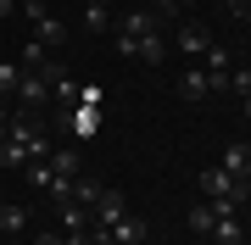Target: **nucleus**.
I'll list each match as a JSON object with an SVG mask.
<instances>
[{"instance_id":"f257e3e1","label":"nucleus","mask_w":251,"mask_h":245,"mask_svg":"<svg viewBox=\"0 0 251 245\" xmlns=\"http://www.w3.org/2000/svg\"><path fill=\"white\" fill-rule=\"evenodd\" d=\"M201 200L246 206V200H251V178H234V173H224V167H201Z\"/></svg>"},{"instance_id":"f03ea898","label":"nucleus","mask_w":251,"mask_h":245,"mask_svg":"<svg viewBox=\"0 0 251 245\" xmlns=\"http://www.w3.org/2000/svg\"><path fill=\"white\" fill-rule=\"evenodd\" d=\"M156 28H162L156 11H151V6H134V11L123 17V34H117V56H128V62H134V45H140L145 34H156Z\"/></svg>"},{"instance_id":"7ed1b4c3","label":"nucleus","mask_w":251,"mask_h":245,"mask_svg":"<svg viewBox=\"0 0 251 245\" xmlns=\"http://www.w3.org/2000/svg\"><path fill=\"white\" fill-rule=\"evenodd\" d=\"M218 206V200H212ZM212 245H246V223H240V206H218V218H212V234H206Z\"/></svg>"},{"instance_id":"20e7f679","label":"nucleus","mask_w":251,"mask_h":245,"mask_svg":"<svg viewBox=\"0 0 251 245\" xmlns=\"http://www.w3.org/2000/svg\"><path fill=\"white\" fill-rule=\"evenodd\" d=\"M67 134H73V145L95 139L100 134V106H67Z\"/></svg>"},{"instance_id":"39448f33","label":"nucleus","mask_w":251,"mask_h":245,"mask_svg":"<svg viewBox=\"0 0 251 245\" xmlns=\"http://www.w3.org/2000/svg\"><path fill=\"white\" fill-rule=\"evenodd\" d=\"M117 218H128V200L117 195V190H100V200L90 206V228H112Z\"/></svg>"},{"instance_id":"423d86ee","label":"nucleus","mask_w":251,"mask_h":245,"mask_svg":"<svg viewBox=\"0 0 251 245\" xmlns=\"http://www.w3.org/2000/svg\"><path fill=\"white\" fill-rule=\"evenodd\" d=\"M28 22H34V39H39V45H45V50H56V45H62V39H67L62 17H45V11H39V6H28Z\"/></svg>"},{"instance_id":"0eeeda50","label":"nucleus","mask_w":251,"mask_h":245,"mask_svg":"<svg viewBox=\"0 0 251 245\" xmlns=\"http://www.w3.org/2000/svg\"><path fill=\"white\" fill-rule=\"evenodd\" d=\"M45 162H50V173H56V178H67V184H73V178H84V151H78V145H62V151H50Z\"/></svg>"},{"instance_id":"6e6552de","label":"nucleus","mask_w":251,"mask_h":245,"mask_svg":"<svg viewBox=\"0 0 251 245\" xmlns=\"http://www.w3.org/2000/svg\"><path fill=\"white\" fill-rule=\"evenodd\" d=\"M206 95H212V78H206L201 67H184V73H179V100L196 106V100H206Z\"/></svg>"},{"instance_id":"1a4fd4ad","label":"nucleus","mask_w":251,"mask_h":245,"mask_svg":"<svg viewBox=\"0 0 251 245\" xmlns=\"http://www.w3.org/2000/svg\"><path fill=\"white\" fill-rule=\"evenodd\" d=\"M224 173H234V178H251V145L246 139H234V145H224V162H218Z\"/></svg>"},{"instance_id":"9d476101","label":"nucleus","mask_w":251,"mask_h":245,"mask_svg":"<svg viewBox=\"0 0 251 245\" xmlns=\"http://www.w3.org/2000/svg\"><path fill=\"white\" fill-rule=\"evenodd\" d=\"M112 245H145V218H134V212L117 218L112 223Z\"/></svg>"},{"instance_id":"9b49d317","label":"nucleus","mask_w":251,"mask_h":245,"mask_svg":"<svg viewBox=\"0 0 251 245\" xmlns=\"http://www.w3.org/2000/svg\"><path fill=\"white\" fill-rule=\"evenodd\" d=\"M206 45H212V34H206L201 22H184V28H179V50H190V56H201Z\"/></svg>"},{"instance_id":"f8f14e48","label":"nucleus","mask_w":251,"mask_h":245,"mask_svg":"<svg viewBox=\"0 0 251 245\" xmlns=\"http://www.w3.org/2000/svg\"><path fill=\"white\" fill-rule=\"evenodd\" d=\"M212 218H218V206H212V200H196V206H190V234H212Z\"/></svg>"},{"instance_id":"ddd939ff","label":"nucleus","mask_w":251,"mask_h":245,"mask_svg":"<svg viewBox=\"0 0 251 245\" xmlns=\"http://www.w3.org/2000/svg\"><path fill=\"white\" fill-rule=\"evenodd\" d=\"M23 228H28V206H0V234L17 240Z\"/></svg>"},{"instance_id":"4468645a","label":"nucleus","mask_w":251,"mask_h":245,"mask_svg":"<svg viewBox=\"0 0 251 245\" xmlns=\"http://www.w3.org/2000/svg\"><path fill=\"white\" fill-rule=\"evenodd\" d=\"M134 56H140V62H151V67H156L162 56H168V45H162V34H145L140 45H134Z\"/></svg>"},{"instance_id":"2eb2a0df","label":"nucleus","mask_w":251,"mask_h":245,"mask_svg":"<svg viewBox=\"0 0 251 245\" xmlns=\"http://www.w3.org/2000/svg\"><path fill=\"white\" fill-rule=\"evenodd\" d=\"M17 84H23V62H0V95H17Z\"/></svg>"},{"instance_id":"dca6fc26","label":"nucleus","mask_w":251,"mask_h":245,"mask_svg":"<svg viewBox=\"0 0 251 245\" xmlns=\"http://www.w3.org/2000/svg\"><path fill=\"white\" fill-rule=\"evenodd\" d=\"M84 28H90V34H106V28H112V11L106 6H84Z\"/></svg>"},{"instance_id":"f3484780","label":"nucleus","mask_w":251,"mask_h":245,"mask_svg":"<svg viewBox=\"0 0 251 245\" xmlns=\"http://www.w3.org/2000/svg\"><path fill=\"white\" fill-rule=\"evenodd\" d=\"M73 200H78V206H95V200H100V184L95 178H73Z\"/></svg>"},{"instance_id":"a211bd4d","label":"nucleus","mask_w":251,"mask_h":245,"mask_svg":"<svg viewBox=\"0 0 251 245\" xmlns=\"http://www.w3.org/2000/svg\"><path fill=\"white\" fill-rule=\"evenodd\" d=\"M50 95H56V100H62V106H78V84H73L67 73H62V78H56V84H50Z\"/></svg>"},{"instance_id":"6ab92c4d","label":"nucleus","mask_w":251,"mask_h":245,"mask_svg":"<svg viewBox=\"0 0 251 245\" xmlns=\"http://www.w3.org/2000/svg\"><path fill=\"white\" fill-rule=\"evenodd\" d=\"M50 178H56L50 162H28V184H34V190H50Z\"/></svg>"},{"instance_id":"aec40b11","label":"nucleus","mask_w":251,"mask_h":245,"mask_svg":"<svg viewBox=\"0 0 251 245\" xmlns=\"http://www.w3.org/2000/svg\"><path fill=\"white\" fill-rule=\"evenodd\" d=\"M229 95H251V67H234V73H229Z\"/></svg>"},{"instance_id":"412c9836","label":"nucleus","mask_w":251,"mask_h":245,"mask_svg":"<svg viewBox=\"0 0 251 245\" xmlns=\"http://www.w3.org/2000/svg\"><path fill=\"white\" fill-rule=\"evenodd\" d=\"M78 106H106V89L100 84H78Z\"/></svg>"},{"instance_id":"4be33fe9","label":"nucleus","mask_w":251,"mask_h":245,"mask_svg":"<svg viewBox=\"0 0 251 245\" xmlns=\"http://www.w3.org/2000/svg\"><path fill=\"white\" fill-rule=\"evenodd\" d=\"M23 67H45V45H39V39L23 45Z\"/></svg>"},{"instance_id":"5701e85b","label":"nucleus","mask_w":251,"mask_h":245,"mask_svg":"<svg viewBox=\"0 0 251 245\" xmlns=\"http://www.w3.org/2000/svg\"><path fill=\"white\" fill-rule=\"evenodd\" d=\"M28 245H67V240H62V234H56V228H39V234H34V240H28Z\"/></svg>"},{"instance_id":"b1692460","label":"nucleus","mask_w":251,"mask_h":245,"mask_svg":"<svg viewBox=\"0 0 251 245\" xmlns=\"http://www.w3.org/2000/svg\"><path fill=\"white\" fill-rule=\"evenodd\" d=\"M145 6H151L156 17H173V11H179V0H145Z\"/></svg>"},{"instance_id":"393cba45","label":"nucleus","mask_w":251,"mask_h":245,"mask_svg":"<svg viewBox=\"0 0 251 245\" xmlns=\"http://www.w3.org/2000/svg\"><path fill=\"white\" fill-rule=\"evenodd\" d=\"M229 11L234 17H251V0H229Z\"/></svg>"},{"instance_id":"a878e982","label":"nucleus","mask_w":251,"mask_h":245,"mask_svg":"<svg viewBox=\"0 0 251 245\" xmlns=\"http://www.w3.org/2000/svg\"><path fill=\"white\" fill-rule=\"evenodd\" d=\"M6 117H11V111H6V95H0V128H6Z\"/></svg>"},{"instance_id":"bb28decb","label":"nucleus","mask_w":251,"mask_h":245,"mask_svg":"<svg viewBox=\"0 0 251 245\" xmlns=\"http://www.w3.org/2000/svg\"><path fill=\"white\" fill-rule=\"evenodd\" d=\"M6 17H11V0H0V22H6Z\"/></svg>"},{"instance_id":"cd10ccee","label":"nucleus","mask_w":251,"mask_h":245,"mask_svg":"<svg viewBox=\"0 0 251 245\" xmlns=\"http://www.w3.org/2000/svg\"><path fill=\"white\" fill-rule=\"evenodd\" d=\"M240 111H246V123H251V95H246V100H240Z\"/></svg>"},{"instance_id":"c85d7f7f","label":"nucleus","mask_w":251,"mask_h":245,"mask_svg":"<svg viewBox=\"0 0 251 245\" xmlns=\"http://www.w3.org/2000/svg\"><path fill=\"white\" fill-rule=\"evenodd\" d=\"M84 6H106V0H84Z\"/></svg>"},{"instance_id":"c756f323","label":"nucleus","mask_w":251,"mask_h":245,"mask_svg":"<svg viewBox=\"0 0 251 245\" xmlns=\"http://www.w3.org/2000/svg\"><path fill=\"white\" fill-rule=\"evenodd\" d=\"M0 245H23V240H0Z\"/></svg>"},{"instance_id":"7c9ffc66","label":"nucleus","mask_w":251,"mask_h":245,"mask_svg":"<svg viewBox=\"0 0 251 245\" xmlns=\"http://www.w3.org/2000/svg\"><path fill=\"white\" fill-rule=\"evenodd\" d=\"M179 6H190V0H179Z\"/></svg>"},{"instance_id":"2f4dec72","label":"nucleus","mask_w":251,"mask_h":245,"mask_svg":"<svg viewBox=\"0 0 251 245\" xmlns=\"http://www.w3.org/2000/svg\"><path fill=\"white\" fill-rule=\"evenodd\" d=\"M246 245H251V240H246Z\"/></svg>"}]
</instances>
